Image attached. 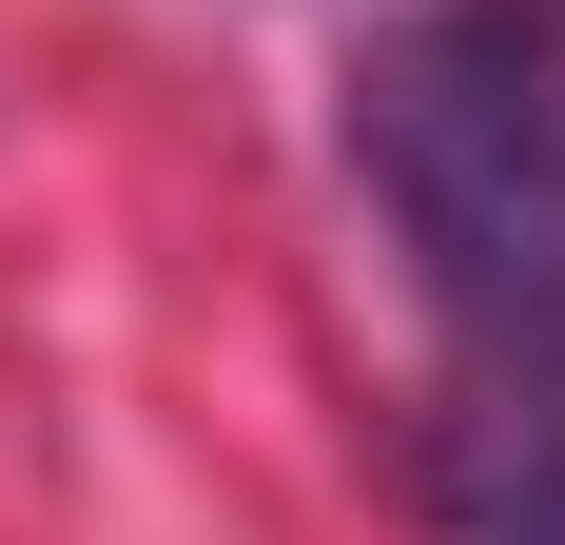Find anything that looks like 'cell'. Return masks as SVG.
<instances>
[{"label": "cell", "instance_id": "1", "mask_svg": "<svg viewBox=\"0 0 565 545\" xmlns=\"http://www.w3.org/2000/svg\"><path fill=\"white\" fill-rule=\"evenodd\" d=\"M351 175L468 371H565V0H391Z\"/></svg>", "mask_w": 565, "mask_h": 545}, {"label": "cell", "instance_id": "2", "mask_svg": "<svg viewBox=\"0 0 565 545\" xmlns=\"http://www.w3.org/2000/svg\"><path fill=\"white\" fill-rule=\"evenodd\" d=\"M409 488L449 545H565V371H468L409 429Z\"/></svg>", "mask_w": 565, "mask_h": 545}]
</instances>
